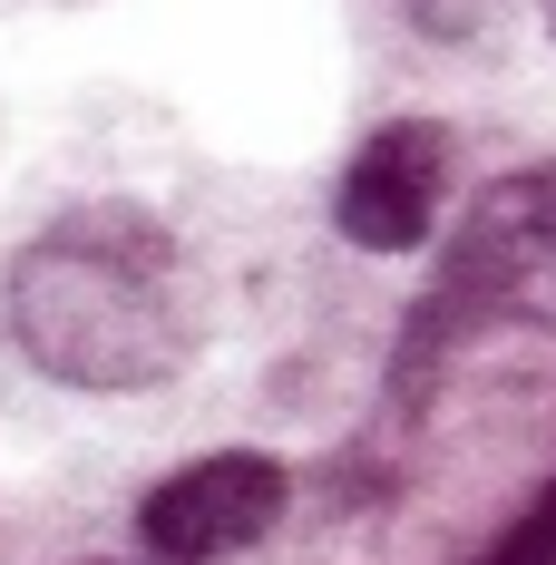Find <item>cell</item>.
<instances>
[{
  "label": "cell",
  "mask_w": 556,
  "mask_h": 565,
  "mask_svg": "<svg viewBox=\"0 0 556 565\" xmlns=\"http://www.w3.org/2000/svg\"><path fill=\"white\" fill-rule=\"evenodd\" d=\"M186 244L137 205H78L10 264V341L69 391H157L196 361Z\"/></svg>",
  "instance_id": "1"
},
{
  "label": "cell",
  "mask_w": 556,
  "mask_h": 565,
  "mask_svg": "<svg viewBox=\"0 0 556 565\" xmlns=\"http://www.w3.org/2000/svg\"><path fill=\"white\" fill-rule=\"evenodd\" d=\"M556 312V167H527V175H499L469 225L440 264V292L420 312V351L430 361L440 332H469V322H537Z\"/></svg>",
  "instance_id": "2"
},
{
  "label": "cell",
  "mask_w": 556,
  "mask_h": 565,
  "mask_svg": "<svg viewBox=\"0 0 556 565\" xmlns=\"http://www.w3.org/2000/svg\"><path fill=\"white\" fill-rule=\"evenodd\" d=\"M283 498H293V478L274 458L224 449V458L176 468L167 488L137 508V536H147V556H167V565H224V556L264 546L283 526Z\"/></svg>",
  "instance_id": "3"
},
{
  "label": "cell",
  "mask_w": 556,
  "mask_h": 565,
  "mask_svg": "<svg viewBox=\"0 0 556 565\" xmlns=\"http://www.w3.org/2000/svg\"><path fill=\"white\" fill-rule=\"evenodd\" d=\"M440 205H449V127H430V117H390L381 137H361V157L342 167V195H333L342 234L361 254L430 244Z\"/></svg>",
  "instance_id": "4"
},
{
  "label": "cell",
  "mask_w": 556,
  "mask_h": 565,
  "mask_svg": "<svg viewBox=\"0 0 556 565\" xmlns=\"http://www.w3.org/2000/svg\"><path fill=\"white\" fill-rule=\"evenodd\" d=\"M489 565H556V488L517 516V526H507L499 546H489Z\"/></svg>",
  "instance_id": "5"
},
{
  "label": "cell",
  "mask_w": 556,
  "mask_h": 565,
  "mask_svg": "<svg viewBox=\"0 0 556 565\" xmlns=\"http://www.w3.org/2000/svg\"><path fill=\"white\" fill-rule=\"evenodd\" d=\"M410 10H420L440 40H459V30H479V20H489V0H410Z\"/></svg>",
  "instance_id": "6"
},
{
  "label": "cell",
  "mask_w": 556,
  "mask_h": 565,
  "mask_svg": "<svg viewBox=\"0 0 556 565\" xmlns=\"http://www.w3.org/2000/svg\"><path fill=\"white\" fill-rule=\"evenodd\" d=\"M537 10H547V30H556V0H537Z\"/></svg>",
  "instance_id": "7"
}]
</instances>
